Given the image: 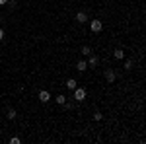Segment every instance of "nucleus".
Wrapping results in <instances>:
<instances>
[{
    "instance_id": "1",
    "label": "nucleus",
    "mask_w": 146,
    "mask_h": 144,
    "mask_svg": "<svg viewBox=\"0 0 146 144\" xmlns=\"http://www.w3.org/2000/svg\"><path fill=\"white\" fill-rule=\"evenodd\" d=\"M72 92H74V100H76V101H84V100H86V90H84V88H78V86H76Z\"/></svg>"
},
{
    "instance_id": "2",
    "label": "nucleus",
    "mask_w": 146,
    "mask_h": 144,
    "mask_svg": "<svg viewBox=\"0 0 146 144\" xmlns=\"http://www.w3.org/2000/svg\"><path fill=\"white\" fill-rule=\"evenodd\" d=\"M90 29L94 31V33L101 31V29H103V22H100V20H92L90 22Z\"/></svg>"
},
{
    "instance_id": "3",
    "label": "nucleus",
    "mask_w": 146,
    "mask_h": 144,
    "mask_svg": "<svg viewBox=\"0 0 146 144\" xmlns=\"http://www.w3.org/2000/svg\"><path fill=\"white\" fill-rule=\"evenodd\" d=\"M115 78H117V74H115V70H111V68H107V70H105V80H107L109 84H113V82H115Z\"/></svg>"
},
{
    "instance_id": "4",
    "label": "nucleus",
    "mask_w": 146,
    "mask_h": 144,
    "mask_svg": "<svg viewBox=\"0 0 146 144\" xmlns=\"http://www.w3.org/2000/svg\"><path fill=\"white\" fill-rule=\"evenodd\" d=\"M39 100H41V103H47V101L51 100V94H49L47 90H41V92H39Z\"/></svg>"
},
{
    "instance_id": "5",
    "label": "nucleus",
    "mask_w": 146,
    "mask_h": 144,
    "mask_svg": "<svg viewBox=\"0 0 146 144\" xmlns=\"http://www.w3.org/2000/svg\"><path fill=\"white\" fill-rule=\"evenodd\" d=\"M76 22L78 23H86L88 22V14H86V12H78V14H76Z\"/></svg>"
},
{
    "instance_id": "6",
    "label": "nucleus",
    "mask_w": 146,
    "mask_h": 144,
    "mask_svg": "<svg viewBox=\"0 0 146 144\" xmlns=\"http://www.w3.org/2000/svg\"><path fill=\"white\" fill-rule=\"evenodd\" d=\"M76 70H78V72L88 70V62H86V60H78V62H76Z\"/></svg>"
},
{
    "instance_id": "7",
    "label": "nucleus",
    "mask_w": 146,
    "mask_h": 144,
    "mask_svg": "<svg viewBox=\"0 0 146 144\" xmlns=\"http://www.w3.org/2000/svg\"><path fill=\"white\" fill-rule=\"evenodd\" d=\"M64 86H66V88L70 90V92H72V90H74L76 86H78V82H76L74 78H68V80H66V84H64Z\"/></svg>"
},
{
    "instance_id": "8",
    "label": "nucleus",
    "mask_w": 146,
    "mask_h": 144,
    "mask_svg": "<svg viewBox=\"0 0 146 144\" xmlns=\"http://www.w3.org/2000/svg\"><path fill=\"white\" fill-rule=\"evenodd\" d=\"M113 58H117V60H123V58H125V51H123V49H115V53H113Z\"/></svg>"
},
{
    "instance_id": "9",
    "label": "nucleus",
    "mask_w": 146,
    "mask_h": 144,
    "mask_svg": "<svg viewBox=\"0 0 146 144\" xmlns=\"http://www.w3.org/2000/svg\"><path fill=\"white\" fill-rule=\"evenodd\" d=\"M98 62H100V58H98V56L96 55H90V60H88V66H98Z\"/></svg>"
},
{
    "instance_id": "10",
    "label": "nucleus",
    "mask_w": 146,
    "mask_h": 144,
    "mask_svg": "<svg viewBox=\"0 0 146 144\" xmlns=\"http://www.w3.org/2000/svg\"><path fill=\"white\" fill-rule=\"evenodd\" d=\"M80 55H84V56H90V55H92V49H90V47H82Z\"/></svg>"
},
{
    "instance_id": "11",
    "label": "nucleus",
    "mask_w": 146,
    "mask_h": 144,
    "mask_svg": "<svg viewBox=\"0 0 146 144\" xmlns=\"http://www.w3.org/2000/svg\"><path fill=\"white\" fill-rule=\"evenodd\" d=\"M131 68H133V60L127 58V60H125V70H131Z\"/></svg>"
},
{
    "instance_id": "12",
    "label": "nucleus",
    "mask_w": 146,
    "mask_h": 144,
    "mask_svg": "<svg viewBox=\"0 0 146 144\" xmlns=\"http://www.w3.org/2000/svg\"><path fill=\"white\" fill-rule=\"evenodd\" d=\"M64 101H66V98H64V96H56V103H58V105H62Z\"/></svg>"
},
{
    "instance_id": "13",
    "label": "nucleus",
    "mask_w": 146,
    "mask_h": 144,
    "mask_svg": "<svg viewBox=\"0 0 146 144\" xmlns=\"http://www.w3.org/2000/svg\"><path fill=\"white\" fill-rule=\"evenodd\" d=\"M94 119H96V121H101V119H103V115H101L100 111H96V113H94Z\"/></svg>"
},
{
    "instance_id": "14",
    "label": "nucleus",
    "mask_w": 146,
    "mask_h": 144,
    "mask_svg": "<svg viewBox=\"0 0 146 144\" xmlns=\"http://www.w3.org/2000/svg\"><path fill=\"white\" fill-rule=\"evenodd\" d=\"M8 119H16V111H14V109L8 111Z\"/></svg>"
},
{
    "instance_id": "15",
    "label": "nucleus",
    "mask_w": 146,
    "mask_h": 144,
    "mask_svg": "<svg viewBox=\"0 0 146 144\" xmlns=\"http://www.w3.org/2000/svg\"><path fill=\"white\" fill-rule=\"evenodd\" d=\"M10 144H20V138H18V136H12V138H10Z\"/></svg>"
},
{
    "instance_id": "16",
    "label": "nucleus",
    "mask_w": 146,
    "mask_h": 144,
    "mask_svg": "<svg viewBox=\"0 0 146 144\" xmlns=\"http://www.w3.org/2000/svg\"><path fill=\"white\" fill-rule=\"evenodd\" d=\"M8 4H10V8H16V0H8Z\"/></svg>"
},
{
    "instance_id": "17",
    "label": "nucleus",
    "mask_w": 146,
    "mask_h": 144,
    "mask_svg": "<svg viewBox=\"0 0 146 144\" xmlns=\"http://www.w3.org/2000/svg\"><path fill=\"white\" fill-rule=\"evenodd\" d=\"M8 4V0H0V6H6Z\"/></svg>"
},
{
    "instance_id": "18",
    "label": "nucleus",
    "mask_w": 146,
    "mask_h": 144,
    "mask_svg": "<svg viewBox=\"0 0 146 144\" xmlns=\"http://www.w3.org/2000/svg\"><path fill=\"white\" fill-rule=\"evenodd\" d=\"M4 39V29H0V41Z\"/></svg>"
}]
</instances>
